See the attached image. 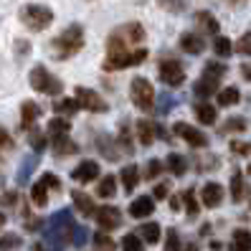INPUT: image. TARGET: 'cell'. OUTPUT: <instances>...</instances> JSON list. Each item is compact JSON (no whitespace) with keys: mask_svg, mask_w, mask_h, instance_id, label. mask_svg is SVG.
<instances>
[{"mask_svg":"<svg viewBox=\"0 0 251 251\" xmlns=\"http://www.w3.org/2000/svg\"><path fill=\"white\" fill-rule=\"evenodd\" d=\"M145 43V28L137 21H129L120 28H114L107 38V56L104 69L107 71H122L129 66H140L147 58Z\"/></svg>","mask_w":251,"mask_h":251,"instance_id":"obj_1","label":"cell"},{"mask_svg":"<svg viewBox=\"0 0 251 251\" xmlns=\"http://www.w3.org/2000/svg\"><path fill=\"white\" fill-rule=\"evenodd\" d=\"M74 216L71 211H56L46 226H43V244H36L33 251H61L69 241H71V233H74Z\"/></svg>","mask_w":251,"mask_h":251,"instance_id":"obj_2","label":"cell"},{"mask_svg":"<svg viewBox=\"0 0 251 251\" xmlns=\"http://www.w3.org/2000/svg\"><path fill=\"white\" fill-rule=\"evenodd\" d=\"M81 49H84V25L81 23H71L51 41V56L56 61H66V58L76 56Z\"/></svg>","mask_w":251,"mask_h":251,"instance_id":"obj_3","label":"cell"},{"mask_svg":"<svg viewBox=\"0 0 251 251\" xmlns=\"http://www.w3.org/2000/svg\"><path fill=\"white\" fill-rule=\"evenodd\" d=\"M28 84L33 86L38 94H49V97H58L64 92V81L51 74L46 66H33L31 74H28Z\"/></svg>","mask_w":251,"mask_h":251,"instance_id":"obj_4","label":"cell"},{"mask_svg":"<svg viewBox=\"0 0 251 251\" xmlns=\"http://www.w3.org/2000/svg\"><path fill=\"white\" fill-rule=\"evenodd\" d=\"M21 21L28 31H43V28H49L53 23V10L46 8V5H38V3H28L21 8Z\"/></svg>","mask_w":251,"mask_h":251,"instance_id":"obj_5","label":"cell"},{"mask_svg":"<svg viewBox=\"0 0 251 251\" xmlns=\"http://www.w3.org/2000/svg\"><path fill=\"white\" fill-rule=\"evenodd\" d=\"M129 101L142 112L155 109V89L145 76H135L129 81Z\"/></svg>","mask_w":251,"mask_h":251,"instance_id":"obj_6","label":"cell"},{"mask_svg":"<svg viewBox=\"0 0 251 251\" xmlns=\"http://www.w3.org/2000/svg\"><path fill=\"white\" fill-rule=\"evenodd\" d=\"M157 74L165 86H180L185 81V69L180 61H175V58H162V61L157 64Z\"/></svg>","mask_w":251,"mask_h":251,"instance_id":"obj_7","label":"cell"},{"mask_svg":"<svg viewBox=\"0 0 251 251\" xmlns=\"http://www.w3.org/2000/svg\"><path fill=\"white\" fill-rule=\"evenodd\" d=\"M76 104L79 109H86V112H94V114H101V112H107L109 104L104 99H101L94 89H86V86H76Z\"/></svg>","mask_w":251,"mask_h":251,"instance_id":"obj_8","label":"cell"},{"mask_svg":"<svg viewBox=\"0 0 251 251\" xmlns=\"http://www.w3.org/2000/svg\"><path fill=\"white\" fill-rule=\"evenodd\" d=\"M173 132H175L178 137H183L190 147H196V150H201V147L208 145V137H205V132H201L198 127L188 125V122H175V125H173Z\"/></svg>","mask_w":251,"mask_h":251,"instance_id":"obj_9","label":"cell"},{"mask_svg":"<svg viewBox=\"0 0 251 251\" xmlns=\"http://www.w3.org/2000/svg\"><path fill=\"white\" fill-rule=\"evenodd\" d=\"M94 218L101 231H114L122 226V211L117 205H101V208H97Z\"/></svg>","mask_w":251,"mask_h":251,"instance_id":"obj_10","label":"cell"},{"mask_svg":"<svg viewBox=\"0 0 251 251\" xmlns=\"http://www.w3.org/2000/svg\"><path fill=\"white\" fill-rule=\"evenodd\" d=\"M97 150L104 155L107 160H112V162H117L122 157V147H120V142H117L112 135H97Z\"/></svg>","mask_w":251,"mask_h":251,"instance_id":"obj_11","label":"cell"},{"mask_svg":"<svg viewBox=\"0 0 251 251\" xmlns=\"http://www.w3.org/2000/svg\"><path fill=\"white\" fill-rule=\"evenodd\" d=\"M71 178L76 183H92V180L99 178V165L94 160H84V162H79V165L71 170Z\"/></svg>","mask_w":251,"mask_h":251,"instance_id":"obj_12","label":"cell"},{"mask_svg":"<svg viewBox=\"0 0 251 251\" xmlns=\"http://www.w3.org/2000/svg\"><path fill=\"white\" fill-rule=\"evenodd\" d=\"M221 201H224V185L218 183H205L201 190V203L205 208H218Z\"/></svg>","mask_w":251,"mask_h":251,"instance_id":"obj_13","label":"cell"},{"mask_svg":"<svg viewBox=\"0 0 251 251\" xmlns=\"http://www.w3.org/2000/svg\"><path fill=\"white\" fill-rule=\"evenodd\" d=\"M152 211H155V198L152 196H140V198L132 201V205H129V216L137 218V221L152 216Z\"/></svg>","mask_w":251,"mask_h":251,"instance_id":"obj_14","label":"cell"},{"mask_svg":"<svg viewBox=\"0 0 251 251\" xmlns=\"http://www.w3.org/2000/svg\"><path fill=\"white\" fill-rule=\"evenodd\" d=\"M38 117H41V107L36 104V101L25 99L23 104H21V127H23V129H31V127L36 125Z\"/></svg>","mask_w":251,"mask_h":251,"instance_id":"obj_15","label":"cell"},{"mask_svg":"<svg viewBox=\"0 0 251 251\" xmlns=\"http://www.w3.org/2000/svg\"><path fill=\"white\" fill-rule=\"evenodd\" d=\"M51 150H53L58 157H64V155L79 152V145L74 142L69 135H56V137H51Z\"/></svg>","mask_w":251,"mask_h":251,"instance_id":"obj_16","label":"cell"},{"mask_svg":"<svg viewBox=\"0 0 251 251\" xmlns=\"http://www.w3.org/2000/svg\"><path fill=\"white\" fill-rule=\"evenodd\" d=\"M71 201H74L76 211H79L84 218H89V216H94V213H97L94 201H92L89 196H86V193H81V190H71Z\"/></svg>","mask_w":251,"mask_h":251,"instance_id":"obj_17","label":"cell"},{"mask_svg":"<svg viewBox=\"0 0 251 251\" xmlns=\"http://www.w3.org/2000/svg\"><path fill=\"white\" fill-rule=\"evenodd\" d=\"M180 49L185 53H190V56H198V53L205 51V41L198 33H183L180 36Z\"/></svg>","mask_w":251,"mask_h":251,"instance_id":"obj_18","label":"cell"},{"mask_svg":"<svg viewBox=\"0 0 251 251\" xmlns=\"http://www.w3.org/2000/svg\"><path fill=\"white\" fill-rule=\"evenodd\" d=\"M135 129H137V140H140V145H145V147H150L152 142H155V122H150V120H137L135 122Z\"/></svg>","mask_w":251,"mask_h":251,"instance_id":"obj_19","label":"cell"},{"mask_svg":"<svg viewBox=\"0 0 251 251\" xmlns=\"http://www.w3.org/2000/svg\"><path fill=\"white\" fill-rule=\"evenodd\" d=\"M117 142H120V147H122V152H125V155H132V152H135V145H132V125H129V120H122V122H120V135H117Z\"/></svg>","mask_w":251,"mask_h":251,"instance_id":"obj_20","label":"cell"},{"mask_svg":"<svg viewBox=\"0 0 251 251\" xmlns=\"http://www.w3.org/2000/svg\"><path fill=\"white\" fill-rule=\"evenodd\" d=\"M228 251H251V233L246 228H236L231 236Z\"/></svg>","mask_w":251,"mask_h":251,"instance_id":"obj_21","label":"cell"},{"mask_svg":"<svg viewBox=\"0 0 251 251\" xmlns=\"http://www.w3.org/2000/svg\"><path fill=\"white\" fill-rule=\"evenodd\" d=\"M120 180H122V185H125V193H132V190L137 188V183H140V168H137V165H125Z\"/></svg>","mask_w":251,"mask_h":251,"instance_id":"obj_22","label":"cell"},{"mask_svg":"<svg viewBox=\"0 0 251 251\" xmlns=\"http://www.w3.org/2000/svg\"><path fill=\"white\" fill-rule=\"evenodd\" d=\"M218 84H221V81H216V79L201 76V79L196 81V86H193V92H196V97H201V99H208L211 94L218 92Z\"/></svg>","mask_w":251,"mask_h":251,"instance_id":"obj_23","label":"cell"},{"mask_svg":"<svg viewBox=\"0 0 251 251\" xmlns=\"http://www.w3.org/2000/svg\"><path fill=\"white\" fill-rule=\"evenodd\" d=\"M28 145L33 147V152H36V155H41V152L49 147V137L43 135V129H38V127L33 125L31 129H28Z\"/></svg>","mask_w":251,"mask_h":251,"instance_id":"obj_24","label":"cell"},{"mask_svg":"<svg viewBox=\"0 0 251 251\" xmlns=\"http://www.w3.org/2000/svg\"><path fill=\"white\" fill-rule=\"evenodd\" d=\"M165 168L175 175V178H180V175H185V170H188V160L178 152H170L168 160H165Z\"/></svg>","mask_w":251,"mask_h":251,"instance_id":"obj_25","label":"cell"},{"mask_svg":"<svg viewBox=\"0 0 251 251\" xmlns=\"http://www.w3.org/2000/svg\"><path fill=\"white\" fill-rule=\"evenodd\" d=\"M193 109H196V117H198L201 125H213L216 117H218V114H216V107L208 104V101H198Z\"/></svg>","mask_w":251,"mask_h":251,"instance_id":"obj_26","label":"cell"},{"mask_svg":"<svg viewBox=\"0 0 251 251\" xmlns=\"http://www.w3.org/2000/svg\"><path fill=\"white\" fill-rule=\"evenodd\" d=\"M231 198H233V203H241L246 198V185H244L241 170H233V175H231Z\"/></svg>","mask_w":251,"mask_h":251,"instance_id":"obj_27","label":"cell"},{"mask_svg":"<svg viewBox=\"0 0 251 251\" xmlns=\"http://www.w3.org/2000/svg\"><path fill=\"white\" fill-rule=\"evenodd\" d=\"M196 21H198V25L203 28L205 33L218 36V21H216L213 13H208V10H198V13H196Z\"/></svg>","mask_w":251,"mask_h":251,"instance_id":"obj_28","label":"cell"},{"mask_svg":"<svg viewBox=\"0 0 251 251\" xmlns=\"http://www.w3.org/2000/svg\"><path fill=\"white\" fill-rule=\"evenodd\" d=\"M49 185H46V180H38V183H33V188H31V201L38 205V208H43V205H46L49 203Z\"/></svg>","mask_w":251,"mask_h":251,"instance_id":"obj_29","label":"cell"},{"mask_svg":"<svg viewBox=\"0 0 251 251\" xmlns=\"http://www.w3.org/2000/svg\"><path fill=\"white\" fill-rule=\"evenodd\" d=\"M97 196L99 198H114L117 196V178L114 175H104L97 185Z\"/></svg>","mask_w":251,"mask_h":251,"instance_id":"obj_30","label":"cell"},{"mask_svg":"<svg viewBox=\"0 0 251 251\" xmlns=\"http://www.w3.org/2000/svg\"><path fill=\"white\" fill-rule=\"evenodd\" d=\"M137 236L142 241H147V244H157L160 241V226L155 224V221H150V224H142L140 228H137Z\"/></svg>","mask_w":251,"mask_h":251,"instance_id":"obj_31","label":"cell"},{"mask_svg":"<svg viewBox=\"0 0 251 251\" xmlns=\"http://www.w3.org/2000/svg\"><path fill=\"white\" fill-rule=\"evenodd\" d=\"M239 99H241V92L236 89V86H226L224 92H218V104L221 107H233V104H239Z\"/></svg>","mask_w":251,"mask_h":251,"instance_id":"obj_32","label":"cell"},{"mask_svg":"<svg viewBox=\"0 0 251 251\" xmlns=\"http://www.w3.org/2000/svg\"><path fill=\"white\" fill-rule=\"evenodd\" d=\"M69 129H71L69 120L58 114V117H53V120L49 122V137H56V135H69Z\"/></svg>","mask_w":251,"mask_h":251,"instance_id":"obj_33","label":"cell"},{"mask_svg":"<svg viewBox=\"0 0 251 251\" xmlns=\"http://www.w3.org/2000/svg\"><path fill=\"white\" fill-rule=\"evenodd\" d=\"M53 112L69 117V114H74V112H79V104H76V99H66V97H64V99L53 101Z\"/></svg>","mask_w":251,"mask_h":251,"instance_id":"obj_34","label":"cell"},{"mask_svg":"<svg viewBox=\"0 0 251 251\" xmlns=\"http://www.w3.org/2000/svg\"><path fill=\"white\" fill-rule=\"evenodd\" d=\"M213 51H216V56H221V58H228V56L233 53V43H231L226 36H216Z\"/></svg>","mask_w":251,"mask_h":251,"instance_id":"obj_35","label":"cell"},{"mask_svg":"<svg viewBox=\"0 0 251 251\" xmlns=\"http://www.w3.org/2000/svg\"><path fill=\"white\" fill-rule=\"evenodd\" d=\"M180 201L185 203V211H188V216H190V218H196V216H198V211H201V205H198V201H196L193 188H188L185 193H183V198H180Z\"/></svg>","mask_w":251,"mask_h":251,"instance_id":"obj_36","label":"cell"},{"mask_svg":"<svg viewBox=\"0 0 251 251\" xmlns=\"http://www.w3.org/2000/svg\"><path fill=\"white\" fill-rule=\"evenodd\" d=\"M36 170V155H31V157H25L23 160V165H21V170H18V183L23 185V183H28V178H31V173Z\"/></svg>","mask_w":251,"mask_h":251,"instance_id":"obj_37","label":"cell"},{"mask_svg":"<svg viewBox=\"0 0 251 251\" xmlns=\"http://www.w3.org/2000/svg\"><path fill=\"white\" fill-rule=\"evenodd\" d=\"M224 74H226V66H224V64L208 61V64L203 66V76H208V79H216V81H221V79H224Z\"/></svg>","mask_w":251,"mask_h":251,"instance_id":"obj_38","label":"cell"},{"mask_svg":"<svg viewBox=\"0 0 251 251\" xmlns=\"http://www.w3.org/2000/svg\"><path fill=\"white\" fill-rule=\"evenodd\" d=\"M122 251H145V241L137 233H127L122 239Z\"/></svg>","mask_w":251,"mask_h":251,"instance_id":"obj_39","label":"cell"},{"mask_svg":"<svg viewBox=\"0 0 251 251\" xmlns=\"http://www.w3.org/2000/svg\"><path fill=\"white\" fill-rule=\"evenodd\" d=\"M94 246H97V251H114V241L109 239L107 231L94 233Z\"/></svg>","mask_w":251,"mask_h":251,"instance_id":"obj_40","label":"cell"},{"mask_svg":"<svg viewBox=\"0 0 251 251\" xmlns=\"http://www.w3.org/2000/svg\"><path fill=\"white\" fill-rule=\"evenodd\" d=\"M23 244V239L18 233H3V239H0V251H13Z\"/></svg>","mask_w":251,"mask_h":251,"instance_id":"obj_41","label":"cell"},{"mask_svg":"<svg viewBox=\"0 0 251 251\" xmlns=\"http://www.w3.org/2000/svg\"><path fill=\"white\" fill-rule=\"evenodd\" d=\"M244 129H246V120H244V117H231V120H226V125L221 127L224 135H228V132H244Z\"/></svg>","mask_w":251,"mask_h":251,"instance_id":"obj_42","label":"cell"},{"mask_svg":"<svg viewBox=\"0 0 251 251\" xmlns=\"http://www.w3.org/2000/svg\"><path fill=\"white\" fill-rule=\"evenodd\" d=\"M236 53H241V56H251V31L244 33L239 41H236V46H233Z\"/></svg>","mask_w":251,"mask_h":251,"instance_id":"obj_43","label":"cell"},{"mask_svg":"<svg viewBox=\"0 0 251 251\" xmlns=\"http://www.w3.org/2000/svg\"><path fill=\"white\" fill-rule=\"evenodd\" d=\"M86 239H89V231H86L84 226H74V233H71V244L76 246V249H81V246L86 244Z\"/></svg>","mask_w":251,"mask_h":251,"instance_id":"obj_44","label":"cell"},{"mask_svg":"<svg viewBox=\"0 0 251 251\" xmlns=\"http://www.w3.org/2000/svg\"><path fill=\"white\" fill-rule=\"evenodd\" d=\"M157 3H160V8H165V10H170V13H183V10L188 8L185 0H157Z\"/></svg>","mask_w":251,"mask_h":251,"instance_id":"obj_45","label":"cell"},{"mask_svg":"<svg viewBox=\"0 0 251 251\" xmlns=\"http://www.w3.org/2000/svg\"><path fill=\"white\" fill-rule=\"evenodd\" d=\"M165 251H180V236L175 228H170L165 233Z\"/></svg>","mask_w":251,"mask_h":251,"instance_id":"obj_46","label":"cell"},{"mask_svg":"<svg viewBox=\"0 0 251 251\" xmlns=\"http://www.w3.org/2000/svg\"><path fill=\"white\" fill-rule=\"evenodd\" d=\"M162 168H165V165H162L160 160H150V162H147V168H145V180L157 178V175L162 173Z\"/></svg>","mask_w":251,"mask_h":251,"instance_id":"obj_47","label":"cell"},{"mask_svg":"<svg viewBox=\"0 0 251 251\" xmlns=\"http://www.w3.org/2000/svg\"><path fill=\"white\" fill-rule=\"evenodd\" d=\"M231 152H233V155L246 157V155H251V145H249V142H244V140H233V142H231Z\"/></svg>","mask_w":251,"mask_h":251,"instance_id":"obj_48","label":"cell"},{"mask_svg":"<svg viewBox=\"0 0 251 251\" xmlns=\"http://www.w3.org/2000/svg\"><path fill=\"white\" fill-rule=\"evenodd\" d=\"M168 196H170V185H168V183H157V185H155V196H152V198H155V201H165Z\"/></svg>","mask_w":251,"mask_h":251,"instance_id":"obj_49","label":"cell"},{"mask_svg":"<svg viewBox=\"0 0 251 251\" xmlns=\"http://www.w3.org/2000/svg\"><path fill=\"white\" fill-rule=\"evenodd\" d=\"M173 107H175V99H173V97H162V99H160V107H157V112H160V114H168Z\"/></svg>","mask_w":251,"mask_h":251,"instance_id":"obj_50","label":"cell"},{"mask_svg":"<svg viewBox=\"0 0 251 251\" xmlns=\"http://www.w3.org/2000/svg\"><path fill=\"white\" fill-rule=\"evenodd\" d=\"M10 147H13V137L8 135L3 127H0V152H3V150H10Z\"/></svg>","mask_w":251,"mask_h":251,"instance_id":"obj_51","label":"cell"},{"mask_svg":"<svg viewBox=\"0 0 251 251\" xmlns=\"http://www.w3.org/2000/svg\"><path fill=\"white\" fill-rule=\"evenodd\" d=\"M43 180H46V185H49L51 190H61V180H58L53 173H43Z\"/></svg>","mask_w":251,"mask_h":251,"instance_id":"obj_52","label":"cell"},{"mask_svg":"<svg viewBox=\"0 0 251 251\" xmlns=\"http://www.w3.org/2000/svg\"><path fill=\"white\" fill-rule=\"evenodd\" d=\"M0 203H5V205L18 203V193H16V190H10V193H3V196H0Z\"/></svg>","mask_w":251,"mask_h":251,"instance_id":"obj_53","label":"cell"},{"mask_svg":"<svg viewBox=\"0 0 251 251\" xmlns=\"http://www.w3.org/2000/svg\"><path fill=\"white\" fill-rule=\"evenodd\" d=\"M170 208H173V211H178V208H180V198H178V196H173V198H170Z\"/></svg>","mask_w":251,"mask_h":251,"instance_id":"obj_54","label":"cell"},{"mask_svg":"<svg viewBox=\"0 0 251 251\" xmlns=\"http://www.w3.org/2000/svg\"><path fill=\"white\" fill-rule=\"evenodd\" d=\"M241 74H244L246 79H251V64H244V66H241Z\"/></svg>","mask_w":251,"mask_h":251,"instance_id":"obj_55","label":"cell"},{"mask_svg":"<svg viewBox=\"0 0 251 251\" xmlns=\"http://www.w3.org/2000/svg\"><path fill=\"white\" fill-rule=\"evenodd\" d=\"M185 251H198V246H196V244H188V246H185Z\"/></svg>","mask_w":251,"mask_h":251,"instance_id":"obj_56","label":"cell"},{"mask_svg":"<svg viewBox=\"0 0 251 251\" xmlns=\"http://www.w3.org/2000/svg\"><path fill=\"white\" fill-rule=\"evenodd\" d=\"M5 226V213H0V228Z\"/></svg>","mask_w":251,"mask_h":251,"instance_id":"obj_57","label":"cell"},{"mask_svg":"<svg viewBox=\"0 0 251 251\" xmlns=\"http://www.w3.org/2000/svg\"><path fill=\"white\" fill-rule=\"evenodd\" d=\"M246 173H249V175H251V165H249V168H246Z\"/></svg>","mask_w":251,"mask_h":251,"instance_id":"obj_58","label":"cell"},{"mask_svg":"<svg viewBox=\"0 0 251 251\" xmlns=\"http://www.w3.org/2000/svg\"><path fill=\"white\" fill-rule=\"evenodd\" d=\"M233 3H239V0H233Z\"/></svg>","mask_w":251,"mask_h":251,"instance_id":"obj_59","label":"cell"},{"mask_svg":"<svg viewBox=\"0 0 251 251\" xmlns=\"http://www.w3.org/2000/svg\"><path fill=\"white\" fill-rule=\"evenodd\" d=\"M0 183H3V178H0Z\"/></svg>","mask_w":251,"mask_h":251,"instance_id":"obj_60","label":"cell"}]
</instances>
